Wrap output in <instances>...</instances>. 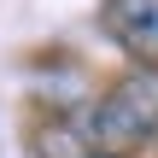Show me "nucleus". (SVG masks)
<instances>
[{
  "label": "nucleus",
  "mask_w": 158,
  "mask_h": 158,
  "mask_svg": "<svg viewBox=\"0 0 158 158\" xmlns=\"http://www.w3.org/2000/svg\"><path fill=\"white\" fill-rule=\"evenodd\" d=\"M88 141L100 152H135L158 141V70L141 64L100 94V106L88 111Z\"/></svg>",
  "instance_id": "nucleus-1"
},
{
  "label": "nucleus",
  "mask_w": 158,
  "mask_h": 158,
  "mask_svg": "<svg viewBox=\"0 0 158 158\" xmlns=\"http://www.w3.org/2000/svg\"><path fill=\"white\" fill-rule=\"evenodd\" d=\"M100 23L135 64L158 70V0H100Z\"/></svg>",
  "instance_id": "nucleus-2"
},
{
  "label": "nucleus",
  "mask_w": 158,
  "mask_h": 158,
  "mask_svg": "<svg viewBox=\"0 0 158 158\" xmlns=\"http://www.w3.org/2000/svg\"><path fill=\"white\" fill-rule=\"evenodd\" d=\"M88 158H129V152H88Z\"/></svg>",
  "instance_id": "nucleus-3"
}]
</instances>
